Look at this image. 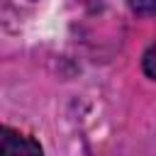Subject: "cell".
Instances as JSON below:
<instances>
[{
    "label": "cell",
    "mask_w": 156,
    "mask_h": 156,
    "mask_svg": "<svg viewBox=\"0 0 156 156\" xmlns=\"http://www.w3.org/2000/svg\"><path fill=\"white\" fill-rule=\"evenodd\" d=\"M141 71H144L151 80H156V41L144 51V56H141Z\"/></svg>",
    "instance_id": "obj_2"
},
{
    "label": "cell",
    "mask_w": 156,
    "mask_h": 156,
    "mask_svg": "<svg viewBox=\"0 0 156 156\" xmlns=\"http://www.w3.org/2000/svg\"><path fill=\"white\" fill-rule=\"evenodd\" d=\"M0 154L2 156H37V154H41V146L32 136L20 134L17 129L2 127L0 129Z\"/></svg>",
    "instance_id": "obj_1"
}]
</instances>
